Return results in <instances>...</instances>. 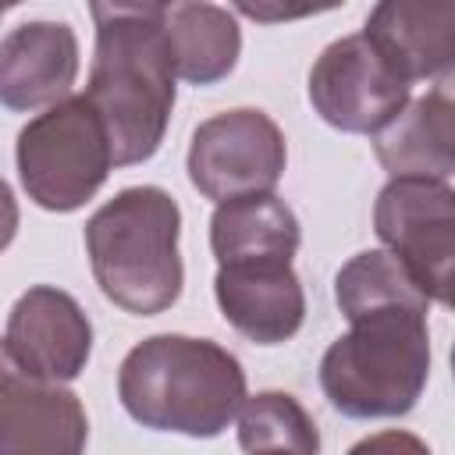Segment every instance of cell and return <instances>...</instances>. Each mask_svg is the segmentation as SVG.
<instances>
[{"label": "cell", "instance_id": "cell-3", "mask_svg": "<svg viewBox=\"0 0 455 455\" xmlns=\"http://www.w3.org/2000/svg\"><path fill=\"white\" fill-rule=\"evenodd\" d=\"M174 50L167 21L121 18L96 25L85 100L100 114L114 167L146 164L174 110Z\"/></svg>", "mask_w": 455, "mask_h": 455}, {"label": "cell", "instance_id": "cell-7", "mask_svg": "<svg viewBox=\"0 0 455 455\" xmlns=\"http://www.w3.org/2000/svg\"><path fill=\"white\" fill-rule=\"evenodd\" d=\"M373 231L427 288L430 302H451L455 192L437 178H391L373 203Z\"/></svg>", "mask_w": 455, "mask_h": 455}, {"label": "cell", "instance_id": "cell-23", "mask_svg": "<svg viewBox=\"0 0 455 455\" xmlns=\"http://www.w3.org/2000/svg\"><path fill=\"white\" fill-rule=\"evenodd\" d=\"M178 4H199V0H178Z\"/></svg>", "mask_w": 455, "mask_h": 455}, {"label": "cell", "instance_id": "cell-15", "mask_svg": "<svg viewBox=\"0 0 455 455\" xmlns=\"http://www.w3.org/2000/svg\"><path fill=\"white\" fill-rule=\"evenodd\" d=\"M302 242L299 217L274 192H252L217 203L210 217V249L217 263L288 259Z\"/></svg>", "mask_w": 455, "mask_h": 455}, {"label": "cell", "instance_id": "cell-19", "mask_svg": "<svg viewBox=\"0 0 455 455\" xmlns=\"http://www.w3.org/2000/svg\"><path fill=\"white\" fill-rule=\"evenodd\" d=\"M231 4L238 14H245L259 25H281V21H299V18L334 11L345 0H231Z\"/></svg>", "mask_w": 455, "mask_h": 455}, {"label": "cell", "instance_id": "cell-22", "mask_svg": "<svg viewBox=\"0 0 455 455\" xmlns=\"http://www.w3.org/2000/svg\"><path fill=\"white\" fill-rule=\"evenodd\" d=\"M21 0H0V11H7V7H18Z\"/></svg>", "mask_w": 455, "mask_h": 455}, {"label": "cell", "instance_id": "cell-18", "mask_svg": "<svg viewBox=\"0 0 455 455\" xmlns=\"http://www.w3.org/2000/svg\"><path fill=\"white\" fill-rule=\"evenodd\" d=\"M235 419H238L242 451H295V455L320 451V434L313 416L288 391L245 395Z\"/></svg>", "mask_w": 455, "mask_h": 455}, {"label": "cell", "instance_id": "cell-1", "mask_svg": "<svg viewBox=\"0 0 455 455\" xmlns=\"http://www.w3.org/2000/svg\"><path fill=\"white\" fill-rule=\"evenodd\" d=\"M117 398L146 430L217 437L245 398V370L210 338L153 334L121 359Z\"/></svg>", "mask_w": 455, "mask_h": 455}, {"label": "cell", "instance_id": "cell-20", "mask_svg": "<svg viewBox=\"0 0 455 455\" xmlns=\"http://www.w3.org/2000/svg\"><path fill=\"white\" fill-rule=\"evenodd\" d=\"M178 0H89V14L96 25L121 21V18H142V21H167L171 7Z\"/></svg>", "mask_w": 455, "mask_h": 455}, {"label": "cell", "instance_id": "cell-2", "mask_svg": "<svg viewBox=\"0 0 455 455\" xmlns=\"http://www.w3.org/2000/svg\"><path fill=\"white\" fill-rule=\"evenodd\" d=\"M181 210L160 185H132L85 220V252L100 291L124 313L156 316L185 284Z\"/></svg>", "mask_w": 455, "mask_h": 455}, {"label": "cell", "instance_id": "cell-8", "mask_svg": "<svg viewBox=\"0 0 455 455\" xmlns=\"http://www.w3.org/2000/svg\"><path fill=\"white\" fill-rule=\"evenodd\" d=\"M409 100V82L391 71L363 32L334 39L309 68L313 110L348 135H373Z\"/></svg>", "mask_w": 455, "mask_h": 455}, {"label": "cell", "instance_id": "cell-6", "mask_svg": "<svg viewBox=\"0 0 455 455\" xmlns=\"http://www.w3.org/2000/svg\"><path fill=\"white\" fill-rule=\"evenodd\" d=\"M288 164L284 132L256 107H235L206 117L188 142V181L210 199H238L252 192H274Z\"/></svg>", "mask_w": 455, "mask_h": 455}, {"label": "cell", "instance_id": "cell-11", "mask_svg": "<svg viewBox=\"0 0 455 455\" xmlns=\"http://www.w3.org/2000/svg\"><path fill=\"white\" fill-rule=\"evenodd\" d=\"M363 36L409 85L451 82L455 0H377Z\"/></svg>", "mask_w": 455, "mask_h": 455}, {"label": "cell", "instance_id": "cell-4", "mask_svg": "<svg viewBox=\"0 0 455 455\" xmlns=\"http://www.w3.org/2000/svg\"><path fill=\"white\" fill-rule=\"evenodd\" d=\"M430 380V327L412 306H380L348 320L320 359V391L348 419H398Z\"/></svg>", "mask_w": 455, "mask_h": 455}, {"label": "cell", "instance_id": "cell-10", "mask_svg": "<svg viewBox=\"0 0 455 455\" xmlns=\"http://www.w3.org/2000/svg\"><path fill=\"white\" fill-rule=\"evenodd\" d=\"M4 345L18 366L68 384L82 377L92 355V323L75 295L53 284H32L7 313Z\"/></svg>", "mask_w": 455, "mask_h": 455}, {"label": "cell", "instance_id": "cell-17", "mask_svg": "<svg viewBox=\"0 0 455 455\" xmlns=\"http://www.w3.org/2000/svg\"><path fill=\"white\" fill-rule=\"evenodd\" d=\"M334 302L345 320H355L380 306H412L430 309L427 288L391 249H366L352 256L334 277Z\"/></svg>", "mask_w": 455, "mask_h": 455}, {"label": "cell", "instance_id": "cell-21", "mask_svg": "<svg viewBox=\"0 0 455 455\" xmlns=\"http://www.w3.org/2000/svg\"><path fill=\"white\" fill-rule=\"evenodd\" d=\"M14 235H18V199L11 185L0 178V252L14 242Z\"/></svg>", "mask_w": 455, "mask_h": 455}, {"label": "cell", "instance_id": "cell-14", "mask_svg": "<svg viewBox=\"0 0 455 455\" xmlns=\"http://www.w3.org/2000/svg\"><path fill=\"white\" fill-rule=\"evenodd\" d=\"M373 153L391 178L451 181L455 171V107L448 82L409 100L373 132Z\"/></svg>", "mask_w": 455, "mask_h": 455}, {"label": "cell", "instance_id": "cell-12", "mask_svg": "<svg viewBox=\"0 0 455 455\" xmlns=\"http://www.w3.org/2000/svg\"><path fill=\"white\" fill-rule=\"evenodd\" d=\"M213 295L224 320L256 345H281L306 320V291L288 259L217 263Z\"/></svg>", "mask_w": 455, "mask_h": 455}, {"label": "cell", "instance_id": "cell-13", "mask_svg": "<svg viewBox=\"0 0 455 455\" xmlns=\"http://www.w3.org/2000/svg\"><path fill=\"white\" fill-rule=\"evenodd\" d=\"M78 78V36L64 21H25L0 39V103L36 110L71 96Z\"/></svg>", "mask_w": 455, "mask_h": 455}, {"label": "cell", "instance_id": "cell-16", "mask_svg": "<svg viewBox=\"0 0 455 455\" xmlns=\"http://www.w3.org/2000/svg\"><path fill=\"white\" fill-rule=\"evenodd\" d=\"M167 39L174 50V71L188 85H213L228 78L242 53V28L231 11L217 4H178L167 14Z\"/></svg>", "mask_w": 455, "mask_h": 455}, {"label": "cell", "instance_id": "cell-5", "mask_svg": "<svg viewBox=\"0 0 455 455\" xmlns=\"http://www.w3.org/2000/svg\"><path fill=\"white\" fill-rule=\"evenodd\" d=\"M14 160L21 188L50 213L82 210L114 167L107 128L85 96H64L36 114L18 132Z\"/></svg>", "mask_w": 455, "mask_h": 455}, {"label": "cell", "instance_id": "cell-9", "mask_svg": "<svg viewBox=\"0 0 455 455\" xmlns=\"http://www.w3.org/2000/svg\"><path fill=\"white\" fill-rule=\"evenodd\" d=\"M89 419L71 387L14 363L0 341V455H78Z\"/></svg>", "mask_w": 455, "mask_h": 455}]
</instances>
